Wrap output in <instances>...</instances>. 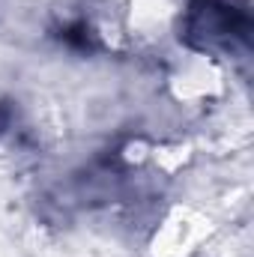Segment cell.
I'll use <instances>...</instances> for the list:
<instances>
[{"label":"cell","instance_id":"1","mask_svg":"<svg viewBox=\"0 0 254 257\" xmlns=\"http://www.w3.org/2000/svg\"><path fill=\"white\" fill-rule=\"evenodd\" d=\"M60 39H63L69 48H78V51H90L93 48V33L87 27V21H72L60 30Z\"/></svg>","mask_w":254,"mask_h":257}]
</instances>
